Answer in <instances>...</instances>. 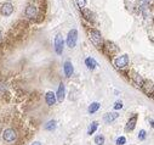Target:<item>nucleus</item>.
I'll return each instance as SVG.
<instances>
[{
    "label": "nucleus",
    "mask_w": 154,
    "mask_h": 145,
    "mask_svg": "<svg viewBox=\"0 0 154 145\" xmlns=\"http://www.w3.org/2000/svg\"><path fill=\"white\" fill-rule=\"evenodd\" d=\"M89 38L92 43L95 44V46L97 48H101L102 46V43H103V40H102V35H101V32L97 29H90L89 30Z\"/></svg>",
    "instance_id": "nucleus-1"
},
{
    "label": "nucleus",
    "mask_w": 154,
    "mask_h": 145,
    "mask_svg": "<svg viewBox=\"0 0 154 145\" xmlns=\"http://www.w3.org/2000/svg\"><path fill=\"white\" fill-rule=\"evenodd\" d=\"M3 139L6 143H12L17 139V133L12 128H7L3 132Z\"/></svg>",
    "instance_id": "nucleus-2"
},
{
    "label": "nucleus",
    "mask_w": 154,
    "mask_h": 145,
    "mask_svg": "<svg viewBox=\"0 0 154 145\" xmlns=\"http://www.w3.org/2000/svg\"><path fill=\"white\" fill-rule=\"evenodd\" d=\"M76 40H78V30L73 28L72 30H69L68 37H67V45H68L70 49H73L76 44Z\"/></svg>",
    "instance_id": "nucleus-3"
},
{
    "label": "nucleus",
    "mask_w": 154,
    "mask_h": 145,
    "mask_svg": "<svg viewBox=\"0 0 154 145\" xmlns=\"http://www.w3.org/2000/svg\"><path fill=\"white\" fill-rule=\"evenodd\" d=\"M114 65L117 68H125L129 65V56L127 55H121L119 58H117L114 60Z\"/></svg>",
    "instance_id": "nucleus-4"
},
{
    "label": "nucleus",
    "mask_w": 154,
    "mask_h": 145,
    "mask_svg": "<svg viewBox=\"0 0 154 145\" xmlns=\"http://www.w3.org/2000/svg\"><path fill=\"white\" fill-rule=\"evenodd\" d=\"M63 44H64V41H63L62 35L57 34L56 35V38H55V50H56V53H57L58 55L63 53Z\"/></svg>",
    "instance_id": "nucleus-5"
},
{
    "label": "nucleus",
    "mask_w": 154,
    "mask_h": 145,
    "mask_svg": "<svg viewBox=\"0 0 154 145\" xmlns=\"http://www.w3.org/2000/svg\"><path fill=\"white\" fill-rule=\"evenodd\" d=\"M25 16L28 18H35L38 16V7L35 5H28L25 7Z\"/></svg>",
    "instance_id": "nucleus-6"
},
{
    "label": "nucleus",
    "mask_w": 154,
    "mask_h": 145,
    "mask_svg": "<svg viewBox=\"0 0 154 145\" xmlns=\"http://www.w3.org/2000/svg\"><path fill=\"white\" fill-rule=\"evenodd\" d=\"M12 11H13V6L10 3H4L1 5V7H0V14L4 15V16H10Z\"/></svg>",
    "instance_id": "nucleus-7"
},
{
    "label": "nucleus",
    "mask_w": 154,
    "mask_h": 145,
    "mask_svg": "<svg viewBox=\"0 0 154 145\" xmlns=\"http://www.w3.org/2000/svg\"><path fill=\"white\" fill-rule=\"evenodd\" d=\"M56 100L58 102H62L64 100V95H66V88H64V84L63 83H61L60 87H58V90L56 93Z\"/></svg>",
    "instance_id": "nucleus-8"
},
{
    "label": "nucleus",
    "mask_w": 154,
    "mask_h": 145,
    "mask_svg": "<svg viewBox=\"0 0 154 145\" xmlns=\"http://www.w3.org/2000/svg\"><path fill=\"white\" fill-rule=\"evenodd\" d=\"M136 122H137V115H135V116H132L129 121H127V124H126V127H125V129L127 132H130V131H133L135 129V127H136Z\"/></svg>",
    "instance_id": "nucleus-9"
},
{
    "label": "nucleus",
    "mask_w": 154,
    "mask_h": 145,
    "mask_svg": "<svg viewBox=\"0 0 154 145\" xmlns=\"http://www.w3.org/2000/svg\"><path fill=\"white\" fill-rule=\"evenodd\" d=\"M45 100H46V104H48L49 106L55 105V102H56V95H55V93L48 91V93H46V96H45Z\"/></svg>",
    "instance_id": "nucleus-10"
},
{
    "label": "nucleus",
    "mask_w": 154,
    "mask_h": 145,
    "mask_svg": "<svg viewBox=\"0 0 154 145\" xmlns=\"http://www.w3.org/2000/svg\"><path fill=\"white\" fill-rule=\"evenodd\" d=\"M63 71H64V75H66L67 77H70L72 75H73V72H74V68H73V65H72V62H69V61L64 62V66H63Z\"/></svg>",
    "instance_id": "nucleus-11"
},
{
    "label": "nucleus",
    "mask_w": 154,
    "mask_h": 145,
    "mask_svg": "<svg viewBox=\"0 0 154 145\" xmlns=\"http://www.w3.org/2000/svg\"><path fill=\"white\" fill-rule=\"evenodd\" d=\"M118 112H109V113H106L104 115V122H107V123H110V122H113L114 120H117L118 118Z\"/></svg>",
    "instance_id": "nucleus-12"
},
{
    "label": "nucleus",
    "mask_w": 154,
    "mask_h": 145,
    "mask_svg": "<svg viewBox=\"0 0 154 145\" xmlns=\"http://www.w3.org/2000/svg\"><path fill=\"white\" fill-rule=\"evenodd\" d=\"M85 65L88 66V68H89V70H95V68H96V66H97V62L95 61V59L88 58V59L85 60Z\"/></svg>",
    "instance_id": "nucleus-13"
},
{
    "label": "nucleus",
    "mask_w": 154,
    "mask_h": 145,
    "mask_svg": "<svg viewBox=\"0 0 154 145\" xmlns=\"http://www.w3.org/2000/svg\"><path fill=\"white\" fill-rule=\"evenodd\" d=\"M132 78H133V81H135V83H136L138 87H142V85H143V83H145V79H143L142 77H141L140 75H137V73H133Z\"/></svg>",
    "instance_id": "nucleus-14"
},
{
    "label": "nucleus",
    "mask_w": 154,
    "mask_h": 145,
    "mask_svg": "<svg viewBox=\"0 0 154 145\" xmlns=\"http://www.w3.org/2000/svg\"><path fill=\"white\" fill-rule=\"evenodd\" d=\"M97 127H98V123H97L96 121L95 122H92L91 124H90V127H89V129H88V134H94L95 132H96V129H97Z\"/></svg>",
    "instance_id": "nucleus-15"
},
{
    "label": "nucleus",
    "mask_w": 154,
    "mask_h": 145,
    "mask_svg": "<svg viewBox=\"0 0 154 145\" xmlns=\"http://www.w3.org/2000/svg\"><path fill=\"white\" fill-rule=\"evenodd\" d=\"M55 128H56V121L55 120L49 121L48 123L45 124V129H46V131H54Z\"/></svg>",
    "instance_id": "nucleus-16"
},
{
    "label": "nucleus",
    "mask_w": 154,
    "mask_h": 145,
    "mask_svg": "<svg viewBox=\"0 0 154 145\" xmlns=\"http://www.w3.org/2000/svg\"><path fill=\"white\" fill-rule=\"evenodd\" d=\"M98 108H100V104L98 102H92L91 105L89 106V112L90 113H95Z\"/></svg>",
    "instance_id": "nucleus-17"
},
{
    "label": "nucleus",
    "mask_w": 154,
    "mask_h": 145,
    "mask_svg": "<svg viewBox=\"0 0 154 145\" xmlns=\"http://www.w3.org/2000/svg\"><path fill=\"white\" fill-rule=\"evenodd\" d=\"M95 144L96 145H103L104 144V137L103 136H97L95 138Z\"/></svg>",
    "instance_id": "nucleus-18"
},
{
    "label": "nucleus",
    "mask_w": 154,
    "mask_h": 145,
    "mask_svg": "<svg viewBox=\"0 0 154 145\" xmlns=\"http://www.w3.org/2000/svg\"><path fill=\"white\" fill-rule=\"evenodd\" d=\"M75 4L80 10H84L85 5H86V0H75Z\"/></svg>",
    "instance_id": "nucleus-19"
},
{
    "label": "nucleus",
    "mask_w": 154,
    "mask_h": 145,
    "mask_svg": "<svg viewBox=\"0 0 154 145\" xmlns=\"http://www.w3.org/2000/svg\"><path fill=\"white\" fill-rule=\"evenodd\" d=\"M126 143V138L125 137H119L117 139V145H124Z\"/></svg>",
    "instance_id": "nucleus-20"
},
{
    "label": "nucleus",
    "mask_w": 154,
    "mask_h": 145,
    "mask_svg": "<svg viewBox=\"0 0 154 145\" xmlns=\"http://www.w3.org/2000/svg\"><path fill=\"white\" fill-rule=\"evenodd\" d=\"M83 15L85 16V18H88V20H91L92 17V14H91V11L90 10H83Z\"/></svg>",
    "instance_id": "nucleus-21"
},
{
    "label": "nucleus",
    "mask_w": 154,
    "mask_h": 145,
    "mask_svg": "<svg viewBox=\"0 0 154 145\" xmlns=\"http://www.w3.org/2000/svg\"><path fill=\"white\" fill-rule=\"evenodd\" d=\"M138 139H140V140H145L146 139V131H143L142 129V131L138 133Z\"/></svg>",
    "instance_id": "nucleus-22"
},
{
    "label": "nucleus",
    "mask_w": 154,
    "mask_h": 145,
    "mask_svg": "<svg viewBox=\"0 0 154 145\" xmlns=\"http://www.w3.org/2000/svg\"><path fill=\"white\" fill-rule=\"evenodd\" d=\"M114 108L115 110H120V108H123V102L121 101H117L115 105H114Z\"/></svg>",
    "instance_id": "nucleus-23"
},
{
    "label": "nucleus",
    "mask_w": 154,
    "mask_h": 145,
    "mask_svg": "<svg viewBox=\"0 0 154 145\" xmlns=\"http://www.w3.org/2000/svg\"><path fill=\"white\" fill-rule=\"evenodd\" d=\"M32 145H42V143H40V142H34Z\"/></svg>",
    "instance_id": "nucleus-24"
},
{
    "label": "nucleus",
    "mask_w": 154,
    "mask_h": 145,
    "mask_svg": "<svg viewBox=\"0 0 154 145\" xmlns=\"http://www.w3.org/2000/svg\"><path fill=\"white\" fill-rule=\"evenodd\" d=\"M0 39H1V32H0Z\"/></svg>",
    "instance_id": "nucleus-25"
}]
</instances>
